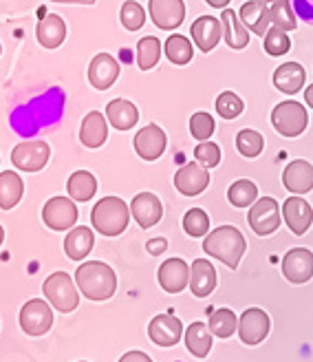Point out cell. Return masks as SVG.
Returning a JSON list of instances; mask_svg holds the SVG:
<instances>
[{
	"mask_svg": "<svg viewBox=\"0 0 313 362\" xmlns=\"http://www.w3.org/2000/svg\"><path fill=\"white\" fill-rule=\"evenodd\" d=\"M64 102H66V95L62 88H49L47 93L38 95L13 113L11 117L13 131L23 137H29L33 133L47 129V126L58 124L64 113Z\"/></svg>",
	"mask_w": 313,
	"mask_h": 362,
	"instance_id": "obj_1",
	"label": "cell"
},
{
	"mask_svg": "<svg viewBox=\"0 0 313 362\" xmlns=\"http://www.w3.org/2000/svg\"><path fill=\"white\" fill-rule=\"evenodd\" d=\"M76 283L88 300H108L117 289L113 267L102 261H86L76 272Z\"/></svg>",
	"mask_w": 313,
	"mask_h": 362,
	"instance_id": "obj_2",
	"label": "cell"
},
{
	"mask_svg": "<svg viewBox=\"0 0 313 362\" xmlns=\"http://www.w3.org/2000/svg\"><path fill=\"white\" fill-rule=\"evenodd\" d=\"M203 250H206V255L218 259L220 263H225L230 269H236L243 259V255H245V250H247V241L238 228L220 226L206 237Z\"/></svg>",
	"mask_w": 313,
	"mask_h": 362,
	"instance_id": "obj_3",
	"label": "cell"
},
{
	"mask_svg": "<svg viewBox=\"0 0 313 362\" xmlns=\"http://www.w3.org/2000/svg\"><path fill=\"white\" fill-rule=\"evenodd\" d=\"M90 221L93 228L104 234V237H117L122 234L131 221V210L119 197H104L95 204L93 212H90Z\"/></svg>",
	"mask_w": 313,
	"mask_h": 362,
	"instance_id": "obj_4",
	"label": "cell"
},
{
	"mask_svg": "<svg viewBox=\"0 0 313 362\" xmlns=\"http://www.w3.org/2000/svg\"><path fill=\"white\" fill-rule=\"evenodd\" d=\"M42 292L55 310L64 312V314L73 312L80 303V294L76 289V283L71 281V276L66 274V272H53V274L45 281Z\"/></svg>",
	"mask_w": 313,
	"mask_h": 362,
	"instance_id": "obj_5",
	"label": "cell"
},
{
	"mask_svg": "<svg viewBox=\"0 0 313 362\" xmlns=\"http://www.w3.org/2000/svg\"><path fill=\"white\" fill-rule=\"evenodd\" d=\"M307 122H309L307 108L300 102L287 100V102H280L271 111L273 129L278 131L283 137H298V135H302L305 129H307Z\"/></svg>",
	"mask_w": 313,
	"mask_h": 362,
	"instance_id": "obj_6",
	"label": "cell"
},
{
	"mask_svg": "<svg viewBox=\"0 0 313 362\" xmlns=\"http://www.w3.org/2000/svg\"><path fill=\"white\" fill-rule=\"evenodd\" d=\"M247 221L259 237H269V234H273L280 228V206H278V202H276L273 197L256 199L249 208Z\"/></svg>",
	"mask_w": 313,
	"mask_h": 362,
	"instance_id": "obj_7",
	"label": "cell"
},
{
	"mask_svg": "<svg viewBox=\"0 0 313 362\" xmlns=\"http://www.w3.org/2000/svg\"><path fill=\"white\" fill-rule=\"evenodd\" d=\"M51 157V148L47 141H23L11 151V164L18 170L38 173L47 166Z\"/></svg>",
	"mask_w": 313,
	"mask_h": 362,
	"instance_id": "obj_8",
	"label": "cell"
},
{
	"mask_svg": "<svg viewBox=\"0 0 313 362\" xmlns=\"http://www.w3.org/2000/svg\"><path fill=\"white\" fill-rule=\"evenodd\" d=\"M42 219L51 230L64 232V230H71L73 226H76L78 208H76V204H73L71 197H53L42 208Z\"/></svg>",
	"mask_w": 313,
	"mask_h": 362,
	"instance_id": "obj_9",
	"label": "cell"
},
{
	"mask_svg": "<svg viewBox=\"0 0 313 362\" xmlns=\"http://www.w3.org/2000/svg\"><path fill=\"white\" fill-rule=\"evenodd\" d=\"M53 325V312L49 303L33 298L29 303H25V307L20 310V327L25 329V334L29 336H42L51 329Z\"/></svg>",
	"mask_w": 313,
	"mask_h": 362,
	"instance_id": "obj_10",
	"label": "cell"
},
{
	"mask_svg": "<svg viewBox=\"0 0 313 362\" xmlns=\"http://www.w3.org/2000/svg\"><path fill=\"white\" fill-rule=\"evenodd\" d=\"M283 276L293 283L302 285L313 276V252L307 247H293L283 259Z\"/></svg>",
	"mask_w": 313,
	"mask_h": 362,
	"instance_id": "obj_11",
	"label": "cell"
},
{
	"mask_svg": "<svg viewBox=\"0 0 313 362\" xmlns=\"http://www.w3.org/2000/svg\"><path fill=\"white\" fill-rule=\"evenodd\" d=\"M269 334V316L259 310V307H252V310L243 312L241 320H238V336L245 342V345H261Z\"/></svg>",
	"mask_w": 313,
	"mask_h": 362,
	"instance_id": "obj_12",
	"label": "cell"
},
{
	"mask_svg": "<svg viewBox=\"0 0 313 362\" xmlns=\"http://www.w3.org/2000/svg\"><path fill=\"white\" fill-rule=\"evenodd\" d=\"M150 18L159 29L172 31L181 27L183 18H186V5L183 0H150Z\"/></svg>",
	"mask_w": 313,
	"mask_h": 362,
	"instance_id": "obj_13",
	"label": "cell"
},
{
	"mask_svg": "<svg viewBox=\"0 0 313 362\" xmlns=\"http://www.w3.org/2000/svg\"><path fill=\"white\" fill-rule=\"evenodd\" d=\"M165 146H168V139L157 124L143 126L135 135V151L143 161H157L163 155Z\"/></svg>",
	"mask_w": 313,
	"mask_h": 362,
	"instance_id": "obj_14",
	"label": "cell"
},
{
	"mask_svg": "<svg viewBox=\"0 0 313 362\" xmlns=\"http://www.w3.org/2000/svg\"><path fill=\"white\" fill-rule=\"evenodd\" d=\"M148 336L157 347H175L183 336V325L172 314H159L150 320Z\"/></svg>",
	"mask_w": 313,
	"mask_h": 362,
	"instance_id": "obj_15",
	"label": "cell"
},
{
	"mask_svg": "<svg viewBox=\"0 0 313 362\" xmlns=\"http://www.w3.org/2000/svg\"><path fill=\"white\" fill-rule=\"evenodd\" d=\"M119 78V64L108 53H98L88 66V82L98 90H108Z\"/></svg>",
	"mask_w": 313,
	"mask_h": 362,
	"instance_id": "obj_16",
	"label": "cell"
},
{
	"mask_svg": "<svg viewBox=\"0 0 313 362\" xmlns=\"http://www.w3.org/2000/svg\"><path fill=\"white\" fill-rule=\"evenodd\" d=\"M210 186V173L206 168H201L199 164H186L181 166L175 175V188L183 197H196Z\"/></svg>",
	"mask_w": 313,
	"mask_h": 362,
	"instance_id": "obj_17",
	"label": "cell"
},
{
	"mask_svg": "<svg viewBox=\"0 0 313 362\" xmlns=\"http://www.w3.org/2000/svg\"><path fill=\"white\" fill-rule=\"evenodd\" d=\"M159 285L168 294H179L190 283V267L183 259H168L159 267Z\"/></svg>",
	"mask_w": 313,
	"mask_h": 362,
	"instance_id": "obj_18",
	"label": "cell"
},
{
	"mask_svg": "<svg viewBox=\"0 0 313 362\" xmlns=\"http://www.w3.org/2000/svg\"><path fill=\"white\" fill-rule=\"evenodd\" d=\"M190 33H192L194 45L203 53H210L220 40H223V25H220V21L214 16H201L199 21L192 23Z\"/></svg>",
	"mask_w": 313,
	"mask_h": 362,
	"instance_id": "obj_19",
	"label": "cell"
},
{
	"mask_svg": "<svg viewBox=\"0 0 313 362\" xmlns=\"http://www.w3.org/2000/svg\"><path fill=\"white\" fill-rule=\"evenodd\" d=\"M283 219L285 223L289 226V230L293 234H305L311 223H313V208L305 202V199L298 194V197H289L287 202L283 204Z\"/></svg>",
	"mask_w": 313,
	"mask_h": 362,
	"instance_id": "obj_20",
	"label": "cell"
},
{
	"mask_svg": "<svg viewBox=\"0 0 313 362\" xmlns=\"http://www.w3.org/2000/svg\"><path fill=\"white\" fill-rule=\"evenodd\" d=\"M131 214L135 216V221L139 223V228L148 230V228H153L155 223L161 221L163 208H161V202L157 199V194L139 192L133 199V204H131Z\"/></svg>",
	"mask_w": 313,
	"mask_h": 362,
	"instance_id": "obj_21",
	"label": "cell"
},
{
	"mask_svg": "<svg viewBox=\"0 0 313 362\" xmlns=\"http://www.w3.org/2000/svg\"><path fill=\"white\" fill-rule=\"evenodd\" d=\"M283 186L291 194H307L313 190V166L305 159H296L283 173Z\"/></svg>",
	"mask_w": 313,
	"mask_h": 362,
	"instance_id": "obj_22",
	"label": "cell"
},
{
	"mask_svg": "<svg viewBox=\"0 0 313 362\" xmlns=\"http://www.w3.org/2000/svg\"><path fill=\"white\" fill-rule=\"evenodd\" d=\"M190 289L196 298H206L216 287V269L208 259H196L190 267Z\"/></svg>",
	"mask_w": 313,
	"mask_h": 362,
	"instance_id": "obj_23",
	"label": "cell"
},
{
	"mask_svg": "<svg viewBox=\"0 0 313 362\" xmlns=\"http://www.w3.org/2000/svg\"><path fill=\"white\" fill-rule=\"evenodd\" d=\"M307 80L305 66L298 62H285L273 71V86L287 95H296L298 90H302Z\"/></svg>",
	"mask_w": 313,
	"mask_h": 362,
	"instance_id": "obj_24",
	"label": "cell"
},
{
	"mask_svg": "<svg viewBox=\"0 0 313 362\" xmlns=\"http://www.w3.org/2000/svg\"><path fill=\"white\" fill-rule=\"evenodd\" d=\"M220 25H223V40L228 42L230 49H245L249 45V29L241 23L236 11H232L230 7L223 9L220 13Z\"/></svg>",
	"mask_w": 313,
	"mask_h": 362,
	"instance_id": "obj_25",
	"label": "cell"
},
{
	"mask_svg": "<svg viewBox=\"0 0 313 362\" xmlns=\"http://www.w3.org/2000/svg\"><path fill=\"white\" fill-rule=\"evenodd\" d=\"M106 119L117 131H131L139 122V108L128 100H113L106 106Z\"/></svg>",
	"mask_w": 313,
	"mask_h": 362,
	"instance_id": "obj_26",
	"label": "cell"
},
{
	"mask_svg": "<svg viewBox=\"0 0 313 362\" xmlns=\"http://www.w3.org/2000/svg\"><path fill=\"white\" fill-rule=\"evenodd\" d=\"M35 35H38V42L45 49H58L66 38V25L58 13H47L38 23Z\"/></svg>",
	"mask_w": 313,
	"mask_h": 362,
	"instance_id": "obj_27",
	"label": "cell"
},
{
	"mask_svg": "<svg viewBox=\"0 0 313 362\" xmlns=\"http://www.w3.org/2000/svg\"><path fill=\"white\" fill-rule=\"evenodd\" d=\"M108 137V122L100 111H90L82 119V129H80V141L86 148H100Z\"/></svg>",
	"mask_w": 313,
	"mask_h": 362,
	"instance_id": "obj_28",
	"label": "cell"
},
{
	"mask_svg": "<svg viewBox=\"0 0 313 362\" xmlns=\"http://www.w3.org/2000/svg\"><path fill=\"white\" fill-rule=\"evenodd\" d=\"M95 245V237H93V230H88L86 226L80 228H73L66 239H64V252L66 257L73 261H82L88 257V252L93 250Z\"/></svg>",
	"mask_w": 313,
	"mask_h": 362,
	"instance_id": "obj_29",
	"label": "cell"
},
{
	"mask_svg": "<svg viewBox=\"0 0 313 362\" xmlns=\"http://www.w3.org/2000/svg\"><path fill=\"white\" fill-rule=\"evenodd\" d=\"M238 18H241V23L249 31H254L256 35H261V38L269 31V25H271V21H269V9L263 3H259V0L245 3L241 7V11H238Z\"/></svg>",
	"mask_w": 313,
	"mask_h": 362,
	"instance_id": "obj_30",
	"label": "cell"
},
{
	"mask_svg": "<svg viewBox=\"0 0 313 362\" xmlns=\"http://www.w3.org/2000/svg\"><path fill=\"white\" fill-rule=\"evenodd\" d=\"M25 192V184L18 173L13 170H5L0 173V208L3 210H11L20 204Z\"/></svg>",
	"mask_w": 313,
	"mask_h": 362,
	"instance_id": "obj_31",
	"label": "cell"
},
{
	"mask_svg": "<svg viewBox=\"0 0 313 362\" xmlns=\"http://www.w3.org/2000/svg\"><path fill=\"white\" fill-rule=\"evenodd\" d=\"M66 190H69V197L73 199V202H88V199H93L98 192V181L90 173L78 170L69 177Z\"/></svg>",
	"mask_w": 313,
	"mask_h": 362,
	"instance_id": "obj_32",
	"label": "cell"
},
{
	"mask_svg": "<svg viewBox=\"0 0 313 362\" xmlns=\"http://www.w3.org/2000/svg\"><path fill=\"white\" fill-rule=\"evenodd\" d=\"M186 347L192 356L206 358L212 349V332L203 322H192L186 329Z\"/></svg>",
	"mask_w": 313,
	"mask_h": 362,
	"instance_id": "obj_33",
	"label": "cell"
},
{
	"mask_svg": "<svg viewBox=\"0 0 313 362\" xmlns=\"http://www.w3.org/2000/svg\"><path fill=\"white\" fill-rule=\"evenodd\" d=\"M267 9H269V21L273 23V27H278L283 31H293L298 27V18L293 13L289 0H271Z\"/></svg>",
	"mask_w": 313,
	"mask_h": 362,
	"instance_id": "obj_34",
	"label": "cell"
},
{
	"mask_svg": "<svg viewBox=\"0 0 313 362\" xmlns=\"http://www.w3.org/2000/svg\"><path fill=\"white\" fill-rule=\"evenodd\" d=\"M259 199V188L249 179H238L228 190V202L234 208H249Z\"/></svg>",
	"mask_w": 313,
	"mask_h": 362,
	"instance_id": "obj_35",
	"label": "cell"
},
{
	"mask_svg": "<svg viewBox=\"0 0 313 362\" xmlns=\"http://www.w3.org/2000/svg\"><path fill=\"white\" fill-rule=\"evenodd\" d=\"M165 56H168V60L172 64H179V66L188 64L192 60V56H194L190 38H186V35H179V33L170 35V38L165 40Z\"/></svg>",
	"mask_w": 313,
	"mask_h": 362,
	"instance_id": "obj_36",
	"label": "cell"
},
{
	"mask_svg": "<svg viewBox=\"0 0 313 362\" xmlns=\"http://www.w3.org/2000/svg\"><path fill=\"white\" fill-rule=\"evenodd\" d=\"M161 60V42L155 35H146L137 45V64L141 71H150Z\"/></svg>",
	"mask_w": 313,
	"mask_h": 362,
	"instance_id": "obj_37",
	"label": "cell"
},
{
	"mask_svg": "<svg viewBox=\"0 0 313 362\" xmlns=\"http://www.w3.org/2000/svg\"><path fill=\"white\" fill-rule=\"evenodd\" d=\"M208 329L214 336H218V338H230L238 329V320H236V316H234L232 310H216L210 316Z\"/></svg>",
	"mask_w": 313,
	"mask_h": 362,
	"instance_id": "obj_38",
	"label": "cell"
},
{
	"mask_svg": "<svg viewBox=\"0 0 313 362\" xmlns=\"http://www.w3.org/2000/svg\"><path fill=\"white\" fill-rule=\"evenodd\" d=\"M236 148L238 153H241L243 157H259L265 148V139L259 131H252V129H245L236 135Z\"/></svg>",
	"mask_w": 313,
	"mask_h": 362,
	"instance_id": "obj_39",
	"label": "cell"
},
{
	"mask_svg": "<svg viewBox=\"0 0 313 362\" xmlns=\"http://www.w3.org/2000/svg\"><path fill=\"white\" fill-rule=\"evenodd\" d=\"M183 230H186L194 239L206 237V234L210 232V216L201 208H192L186 212V216H183Z\"/></svg>",
	"mask_w": 313,
	"mask_h": 362,
	"instance_id": "obj_40",
	"label": "cell"
},
{
	"mask_svg": "<svg viewBox=\"0 0 313 362\" xmlns=\"http://www.w3.org/2000/svg\"><path fill=\"white\" fill-rule=\"evenodd\" d=\"M119 21L128 31H139L146 23V11L135 0H126L119 11Z\"/></svg>",
	"mask_w": 313,
	"mask_h": 362,
	"instance_id": "obj_41",
	"label": "cell"
},
{
	"mask_svg": "<svg viewBox=\"0 0 313 362\" xmlns=\"http://www.w3.org/2000/svg\"><path fill=\"white\" fill-rule=\"evenodd\" d=\"M243 108H245L243 100L236 93H232V90H223V93L216 98V111L220 117H225V119H236L243 113Z\"/></svg>",
	"mask_w": 313,
	"mask_h": 362,
	"instance_id": "obj_42",
	"label": "cell"
},
{
	"mask_svg": "<svg viewBox=\"0 0 313 362\" xmlns=\"http://www.w3.org/2000/svg\"><path fill=\"white\" fill-rule=\"evenodd\" d=\"M263 45L269 56H285V53H289V49H291V40H289L287 31H283L278 27H273L265 33Z\"/></svg>",
	"mask_w": 313,
	"mask_h": 362,
	"instance_id": "obj_43",
	"label": "cell"
},
{
	"mask_svg": "<svg viewBox=\"0 0 313 362\" xmlns=\"http://www.w3.org/2000/svg\"><path fill=\"white\" fill-rule=\"evenodd\" d=\"M214 129H216V124H214V117L210 113L199 111L190 117V133L199 141H208L212 137Z\"/></svg>",
	"mask_w": 313,
	"mask_h": 362,
	"instance_id": "obj_44",
	"label": "cell"
},
{
	"mask_svg": "<svg viewBox=\"0 0 313 362\" xmlns=\"http://www.w3.org/2000/svg\"><path fill=\"white\" fill-rule=\"evenodd\" d=\"M194 159L201 161V164L208 166V168H214V166L220 164V148L216 146V144H212L210 139L201 141L199 146L194 148Z\"/></svg>",
	"mask_w": 313,
	"mask_h": 362,
	"instance_id": "obj_45",
	"label": "cell"
},
{
	"mask_svg": "<svg viewBox=\"0 0 313 362\" xmlns=\"http://www.w3.org/2000/svg\"><path fill=\"white\" fill-rule=\"evenodd\" d=\"M293 13H296L300 21L313 25V0H289Z\"/></svg>",
	"mask_w": 313,
	"mask_h": 362,
	"instance_id": "obj_46",
	"label": "cell"
},
{
	"mask_svg": "<svg viewBox=\"0 0 313 362\" xmlns=\"http://www.w3.org/2000/svg\"><path fill=\"white\" fill-rule=\"evenodd\" d=\"M119 362H153L150 356H146L143 351H128L119 358Z\"/></svg>",
	"mask_w": 313,
	"mask_h": 362,
	"instance_id": "obj_47",
	"label": "cell"
},
{
	"mask_svg": "<svg viewBox=\"0 0 313 362\" xmlns=\"http://www.w3.org/2000/svg\"><path fill=\"white\" fill-rule=\"evenodd\" d=\"M165 239H153V241H148V252L150 255H161V252L165 250Z\"/></svg>",
	"mask_w": 313,
	"mask_h": 362,
	"instance_id": "obj_48",
	"label": "cell"
},
{
	"mask_svg": "<svg viewBox=\"0 0 313 362\" xmlns=\"http://www.w3.org/2000/svg\"><path fill=\"white\" fill-rule=\"evenodd\" d=\"M51 3H62V5H93L95 0H51Z\"/></svg>",
	"mask_w": 313,
	"mask_h": 362,
	"instance_id": "obj_49",
	"label": "cell"
},
{
	"mask_svg": "<svg viewBox=\"0 0 313 362\" xmlns=\"http://www.w3.org/2000/svg\"><path fill=\"white\" fill-rule=\"evenodd\" d=\"M210 7H216V9H225L230 5V0H206Z\"/></svg>",
	"mask_w": 313,
	"mask_h": 362,
	"instance_id": "obj_50",
	"label": "cell"
},
{
	"mask_svg": "<svg viewBox=\"0 0 313 362\" xmlns=\"http://www.w3.org/2000/svg\"><path fill=\"white\" fill-rule=\"evenodd\" d=\"M305 100H307V104L313 108V84H311V86H307V90H305Z\"/></svg>",
	"mask_w": 313,
	"mask_h": 362,
	"instance_id": "obj_51",
	"label": "cell"
},
{
	"mask_svg": "<svg viewBox=\"0 0 313 362\" xmlns=\"http://www.w3.org/2000/svg\"><path fill=\"white\" fill-rule=\"evenodd\" d=\"M3 241H5V230H3V226H0V245H3Z\"/></svg>",
	"mask_w": 313,
	"mask_h": 362,
	"instance_id": "obj_52",
	"label": "cell"
},
{
	"mask_svg": "<svg viewBox=\"0 0 313 362\" xmlns=\"http://www.w3.org/2000/svg\"><path fill=\"white\" fill-rule=\"evenodd\" d=\"M259 3H263V5H265V7H267V5H269V3H271V0H259Z\"/></svg>",
	"mask_w": 313,
	"mask_h": 362,
	"instance_id": "obj_53",
	"label": "cell"
},
{
	"mask_svg": "<svg viewBox=\"0 0 313 362\" xmlns=\"http://www.w3.org/2000/svg\"><path fill=\"white\" fill-rule=\"evenodd\" d=\"M0 53H3V47H0Z\"/></svg>",
	"mask_w": 313,
	"mask_h": 362,
	"instance_id": "obj_54",
	"label": "cell"
}]
</instances>
